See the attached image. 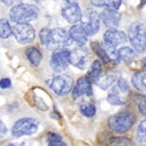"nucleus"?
Segmentation results:
<instances>
[{
    "label": "nucleus",
    "instance_id": "obj_15",
    "mask_svg": "<svg viewBox=\"0 0 146 146\" xmlns=\"http://www.w3.org/2000/svg\"><path fill=\"white\" fill-rule=\"evenodd\" d=\"M70 36L79 47H83L88 41L87 33L81 24H74L69 30Z\"/></svg>",
    "mask_w": 146,
    "mask_h": 146
},
{
    "label": "nucleus",
    "instance_id": "obj_20",
    "mask_svg": "<svg viewBox=\"0 0 146 146\" xmlns=\"http://www.w3.org/2000/svg\"><path fill=\"white\" fill-rule=\"evenodd\" d=\"M26 56L30 62V63L35 66H38L42 62V53L40 50L36 48L31 47L27 48L26 50Z\"/></svg>",
    "mask_w": 146,
    "mask_h": 146
},
{
    "label": "nucleus",
    "instance_id": "obj_24",
    "mask_svg": "<svg viewBox=\"0 0 146 146\" xmlns=\"http://www.w3.org/2000/svg\"><path fill=\"white\" fill-rule=\"evenodd\" d=\"M135 138L140 144H146V119L139 123L137 129Z\"/></svg>",
    "mask_w": 146,
    "mask_h": 146
},
{
    "label": "nucleus",
    "instance_id": "obj_25",
    "mask_svg": "<svg viewBox=\"0 0 146 146\" xmlns=\"http://www.w3.org/2000/svg\"><path fill=\"white\" fill-rule=\"evenodd\" d=\"M13 33V27L6 19H2L0 21V36L2 39H7Z\"/></svg>",
    "mask_w": 146,
    "mask_h": 146
},
{
    "label": "nucleus",
    "instance_id": "obj_29",
    "mask_svg": "<svg viewBox=\"0 0 146 146\" xmlns=\"http://www.w3.org/2000/svg\"><path fill=\"white\" fill-rule=\"evenodd\" d=\"M135 102L139 113L146 117V96L138 95L135 97Z\"/></svg>",
    "mask_w": 146,
    "mask_h": 146
},
{
    "label": "nucleus",
    "instance_id": "obj_35",
    "mask_svg": "<svg viewBox=\"0 0 146 146\" xmlns=\"http://www.w3.org/2000/svg\"><path fill=\"white\" fill-rule=\"evenodd\" d=\"M143 64H144V66L146 67V58H144L143 59Z\"/></svg>",
    "mask_w": 146,
    "mask_h": 146
},
{
    "label": "nucleus",
    "instance_id": "obj_14",
    "mask_svg": "<svg viewBox=\"0 0 146 146\" xmlns=\"http://www.w3.org/2000/svg\"><path fill=\"white\" fill-rule=\"evenodd\" d=\"M92 94L91 81L87 76L81 77L78 80L72 91V96L78 98L82 95L91 96Z\"/></svg>",
    "mask_w": 146,
    "mask_h": 146
},
{
    "label": "nucleus",
    "instance_id": "obj_5",
    "mask_svg": "<svg viewBox=\"0 0 146 146\" xmlns=\"http://www.w3.org/2000/svg\"><path fill=\"white\" fill-rule=\"evenodd\" d=\"M39 128L37 120L32 118H23L15 121L12 127L13 136L20 137L26 135H32L36 132Z\"/></svg>",
    "mask_w": 146,
    "mask_h": 146
},
{
    "label": "nucleus",
    "instance_id": "obj_26",
    "mask_svg": "<svg viewBox=\"0 0 146 146\" xmlns=\"http://www.w3.org/2000/svg\"><path fill=\"white\" fill-rule=\"evenodd\" d=\"M110 146H132V142L125 137H113L109 139Z\"/></svg>",
    "mask_w": 146,
    "mask_h": 146
},
{
    "label": "nucleus",
    "instance_id": "obj_9",
    "mask_svg": "<svg viewBox=\"0 0 146 146\" xmlns=\"http://www.w3.org/2000/svg\"><path fill=\"white\" fill-rule=\"evenodd\" d=\"M70 51L66 48H61L54 50L49 62L52 70L58 73L66 70L70 64Z\"/></svg>",
    "mask_w": 146,
    "mask_h": 146
},
{
    "label": "nucleus",
    "instance_id": "obj_10",
    "mask_svg": "<svg viewBox=\"0 0 146 146\" xmlns=\"http://www.w3.org/2000/svg\"><path fill=\"white\" fill-rule=\"evenodd\" d=\"M91 54L88 49L78 47L70 51V64L80 70H85L90 65Z\"/></svg>",
    "mask_w": 146,
    "mask_h": 146
},
{
    "label": "nucleus",
    "instance_id": "obj_7",
    "mask_svg": "<svg viewBox=\"0 0 146 146\" xmlns=\"http://www.w3.org/2000/svg\"><path fill=\"white\" fill-rule=\"evenodd\" d=\"M49 87L56 94L63 96L69 94L74 87V80L70 75L61 74L50 80Z\"/></svg>",
    "mask_w": 146,
    "mask_h": 146
},
{
    "label": "nucleus",
    "instance_id": "obj_4",
    "mask_svg": "<svg viewBox=\"0 0 146 146\" xmlns=\"http://www.w3.org/2000/svg\"><path fill=\"white\" fill-rule=\"evenodd\" d=\"M128 38L133 48L139 53L146 50V27L139 22L131 24L128 32Z\"/></svg>",
    "mask_w": 146,
    "mask_h": 146
},
{
    "label": "nucleus",
    "instance_id": "obj_11",
    "mask_svg": "<svg viewBox=\"0 0 146 146\" xmlns=\"http://www.w3.org/2000/svg\"><path fill=\"white\" fill-rule=\"evenodd\" d=\"M13 33L21 44L30 43L35 39V30L29 23H15Z\"/></svg>",
    "mask_w": 146,
    "mask_h": 146
},
{
    "label": "nucleus",
    "instance_id": "obj_12",
    "mask_svg": "<svg viewBox=\"0 0 146 146\" xmlns=\"http://www.w3.org/2000/svg\"><path fill=\"white\" fill-rule=\"evenodd\" d=\"M128 39L127 35L123 31L116 29H108L104 34V42L113 47L125 43Z\"/></svg>",
    "mask_w": 146,
    "mask_h": 146
},
{
    "label": "nucleus",
    "instance_id": "obj_8",
    "mask_svg": "<svg viewBox=\"0 0 146 146\" xmlns=\"http://www.w3.org/2000/svg\"><path fill=\"white\" fill-rule=\"evenodd\" d=\"M100 15L92 9H87L82 15L81 25L88 36L98 33L100 28Z\"/></svg>",
    "mask_w": 146,
    "mask_h": 146
},
{
    "label": "nucleus",
    "instance_id": "obj_16",
    "mask_svg": "<svg viewBox=\"0 0 146 146\" xmlns=\"http://www.w3.org/2000/svg\"><path fill=\"white\" fill-rule=\"evenodd\" d=\"M115 80H116V75L115 74L105 73V74H102L101 76L96 80L94 83L102 90L105 91L115 81Z\"/></svg>",
    "mask_w": 146,
    "mask_h": 146
},
{
    "label": "nucleus",
    "instance_id": "obj_23",
    "mask_svg": "<svg viewBox=\"0 0 146 146\" xmlns=\"http://www.w3.org/2000/svg\"><path fill=\"white\" fill-rule=\"evenodd\" d=\"M120 91L117 88V87H114L108 95V102L113 105H121L124 104V102L121 100V96L119 95Z\"/></svg>",
    "mask_w": 146,
    "mask_h": 146
},
{
    "label": "nucleus",
    "instance_id": "obj_28",
    "mask_svg": "<svg viewBox=\"0 0 146 146\" xmlns=\"http://www.w3.org/2000/svg\"><path fill=\"white\" fill-rule=\"evenodd\" d=\"M80 112L86 117H93L96 114V107L93 104H83L80 105Z\"/></svg>",
    "mask_w": 146,
    "mask_h": 146
},
{
    "label": "nucleus",
    "instance_id": "obj_18",
    "mask_svg": "<svg viewBox=\"0 0 146 146\" xmlns=\"http://www.w3.org/2000/svg\"><path fill=\"white\" fill-rule=\"evenodd\" d=\"M90 2L95 7L118 10L121 7L122 0H90Z\"/></svg>",
    "mask_w": 146,
    "mask_h": 146
},
{
    "label": "nucleus",
    "instance_id": "obj_30",
    "mask_svg": "<svg viewBox=\"0 0 146 146\" xmlns=\"http://www.w3.org/2000/svg\"><path fill=\"white\" fill-rule=\"evenodd\" d=\"M116 87L120 92L123 94H126L129 90V86L128 84L127 81L123 78H120L118 79Z\"/></svg>",
    "mask_w": 146,
    "mask_h": 146
},
{
    "label": "nucleus",
    "instance_id": "obj_3",
    "mask_svg": "<svg viewBox=\"0 0 146 146\" xmlns=\"http://www.w3.org/2000/svg\"><path fill=\"white\" fill-rule=\"evenodd\" d=\"M135 122V115L129 111H121L113 115L108 121V127L118 134L125 133L132 127Z\"/></svg>",
    "mask_w": 146,
    "mask_h": 146
},
{
    "label": "nucleus",
    "instance_id": "obj_21",
    "mask_svg": "<svg viewBox=\"0 0 146 146\" xmlns=\"http://www.w3.org/2000/svg\"><path fill=\"white\" fill-rule=\"evenodd\" d=\"M102 73V65L100 61L95 60L90 66L89 71L88 72L87 77L91 80V82L95 83L96 80L101 76Z\"/></svg>",
    "mask_w": 146,
    "mask_h": 146
},
{
    "label": "nucleus",
    "instance_id": "obj_34",
    "mask_svg": "<svg viewBox=\"0 0 146 146\" xmlns=\"http://www.w3.org/2000/svg\"><path fill=\"white\" fill-rule=\"evenodd\" d=\"M1 1L7 6H10V5H13L14 2V0H1Z\"/></svg>",
    "mask_w": 146,
    "mask_h": 146
},
{
    "label": "nucleus",
    "instance_id": "obj_27",
    "mask_svg": "<svg viewBox=\"0 0 146 146\" xmlns=\"http://www.w3.org/2000/svg\"><path fill=\"white\" fill-rule=\"evenodd\" d=\"M48 146H67L62 141V137L57 133L50 132L48 136Z\"/></svg>",
    "mask_w": 146,
    "mask_h": 146
},
{
    "label": "nucleus",
    "instance_id": "obj_36",
    "mask_svg": "<svg viewBox=\"0 0 146 146\" xmlns=\"http://www.w3.org/2000/svg\"><path fill=\"white\" fill-rule=\"evenodd\" d=\"M42 1H44V0H35V2H42Z\"/></svg>",
    "mask_w": 146,
    "mask_h": 146
},
{
    "label": "nucleus",
    "instance_id": "obj_6",
    "mask_svg": "<svg viewBox=\"0 0 146 146\" xmlns=\"http://www.w3.org/2000/svg\"><path fill=\"white\" fill-rule=\"evenodd\" d=\"M61 13L66 21L73 25L80 21L83 15L80 6L76 0H63Z\"/></svg>",
    "mask_w": 146,
    "mask_h": 146
},
{
    "label": "nucleus",
    "instance_id": "obj_13",
    "mask_svg": "<svg viewBox=\"0 0 146 146\" xmlns=\"http://www.w3.org/2000/svg\"><path fill=\"white\" fill-rule=\"evenodd\" d=\"M100 18L108 29H116L121 20V15L115 10L105 9L100 14Z\"/></svg>",
    "mask_w": 146,
    "mask_h": 146
},
{
    "label": "nucleus",
    "instance_id": "obj_33",
    "mask_svg": "<svg viewBox=\"0 0 146 146\" xmlns=\"http://www.w3.org/2000/svg\"><path fill=\"white\" fill-rule=\"evenodd\" d=\"M6 146H27L24 143H10L7 144Z\"/></svg>",
    "mask_w": 146,
    "mask_h": 146
},
{
    "label": "nucleus",
    "instance_id": "obj_19",
    "mask_svg": "<svg viewBox=\"0 0 146 146\" xmlns=\"http://www.w3.org/2000/svg\"><path fill=\"white\" fill-rule=\"evenodd\" d=\"M136 57L135 50L129 47H122L118 50V61H122L125 63H130Z\"/></svg>",
    "mask_w": 146,
    "mask_h": 146
},
{
    "label": "nucleus",
    "instance_id": "obj_32",
    "mask_svg": "<svg viewBox=\"0 0 146 146\" xmlns=\"http://www.w3.org/2000/svg\"><path fill=\"white\" fill-rule=\"evenodd\" d=\"M0 123H1V137H4L5 135V134L7 133V129L6 126L5 125V123L2 122V121H0Z\"/></svg>",
    "mask_w": 146,
    "mask_h": 146
},
{
    "label": "nucleus",
    "instance_id": "obj_1",
    "mask_svg": "<svg viewBox=\"0 0 146 146\" xmlns=\"http://www.w3.org/2000/svg\"><path fill=\"white\" fill-rule=\"evenodd\" d=\"M41 43L45 45L48 50H56L65 47L70 46L72 43V39L70 32L62 28L49 29L43 28L39 33Z\"/></svg>",
    "mask_w": 146,
    "mask_h": 146
},
{
    "label": "nucleus",
    "instance_id": "obj_22",
    "mask_svg": "<svg viewBox=\"0 0 146 146\" xmlns=\"http://www.w3.org/2000/svg\"><path fill=\"white\" fill-rule=\"evenodd\" d=\"M91 48L94 53L100 57L102 61H103L104 63H109L112 60L107 53L106 50L103 47L102 43H99V42H95L91 44Z\"/></svg>",
    "mask_w": 146,
    "mask_h": 146
},
{
    "label": "nucleus",
    "instance_id": "obj_2",
    "mask_svg": "<svg viewBox=\"0 0 146 146\" xmlns=\"http://www.w3.org/2000/svg\"><path fill=\"white\" fill-rule=\"evenodd\" d=\"M38 15V8L30 4L15 5L10 11V20L15 23H29L35 20Z\"/></svg>",
    "mask_w": 146,
    "mask_h": 146
},
{
    "label": "nucleus",
    "instance_id": "obj_17",
    "mask_svg": "<svg viewBox=\"0 0 146 146\" xmlns=\"http://www.w3.org/2000/svg\"><path fill=\"white\" fill-rule=\"evenodd\" d=\"M131 83L137 91H146V72H138L135 73L131 78Z\"/></svg>",
    "mask_w": 146,
    "mask_h": 146
},
{
    "label": "nucleus",
    "instance_id": "obj_31",
    "mask_svg": "<svg viewBox=\"0 0 146 146\" xmlns=\"http://www.w3.org/2000/svg\"><path fill=\"white\" fill-rule=\"evenodd\" d=\"M10 86H11V81L9 78H2L0 81V86L3 89L9 88Z\"/></svg>",
    "mask_w": 146,
    "mask_h": 146
}]
</instances>
